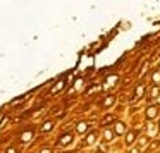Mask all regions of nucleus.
I'll use <instances>...</instances> for the list:
<instances>
[{"label":"nucleus","mask_w":160,"mask_h":153,"mask_svg":"<svg viewBox=\"0 0 160 153\" xmlns=\"http://www.w3.org/2000/svg\"><path fill=\"white\" fill-rule=\"evenodd\" d=\"M71 141H72V134L69 132V134H64L62 139H59V145L64 146V145H67V143H71Z\"/></svg>","instance_id":"2"},{"label":"nucleus","mask_w":160,"mask_h":153,"mask_svg":"<svg viewBox=\"0 0 160 153\" xmlns=\"http://www.w3.org/2000/svg\"><path fill=\"white\" fill-rule=\"evenodd\" d=\"M40 153H50V150H43V151H40Z\"/></svg>","instance_id":"17"},{"label":"nucleus","mask_w":160,"mask_h":153,"mask_svg":"<svg viewBox=\"0 0 160 153\" xmlns=\"http://www.w3.org/2000/svg\"><path fill=\"white\" fill-rule=\"evenodd\" d=\"M31 136H33V132H31V131L24 132V134L21 136V141H29V139H31Z\"/></svg>","instance_id":"10"},{"label":"nucleus","mask_w":160,"mask_h":153,"mask_svg":"<svg viewBox=\"0 0 160 153\" xmlns=\"http://www.w3.org/2000/svg\"><path fill=\"white\" fill-rule=\"evenodd\" d=\"M114 101H115V96H114V95H108V96L103 100V103H102V105H103V107L107 108V107H110V105L114 103Z\"/></svg>","instance_id":"5"},{"label":"nucleus","mask_w":160,"mask_h":153,"mask_svg":"<svg viewBox=\"0 0 160 153\" xmlns=\"http://www.w3.org/2000/svg\"><path fill=\"white\" fill-rule=\"evenodd\" d=\"M62 86H64V81H60V83H59V84H57V86H55V88H53V90H52V91H53V93H55V91H59V90H60V88H62Z\"/></svg>","instance_id":"13"},{"label":"nucleus","mask_w":160,"mask_h":153,"mask_svg":"<svg viewBox=\"0 0 160 153\" xmlns=\"http://www.w3.org/2000/svg\"><path fill=\"white\" fill-rule=\"evenodd\" d=\"M9 153H16V150H14V148H11V150H9Z\"/></svg>","instance_id":"16"},{"label":"nucleus","mask_w":160,"mask_h":153,"mask_svg":"<svg viewBox=\"0 0 160 153\" xmlns=\"http://www.w3.org/2000/svg\"><path fill=\"white\" fill-rule=\"evenodd\" d=\"M114 134H115V132H112V131H105V134H103L105 138L103 139H105V141H110V139H114Z\"/></svg>","instance_id":"9"},{"label":"nucleus","mask_w":160,"mask_h":153,"mask_svg":"<svg viewBox=\"0 0 160 153\" xmlns=\"http://www.w3.org/2000/svg\"><path fill=\"white\" fill-rule=\"evenodd\" d=\"M143 93H145V88H143V86H138V88H136V98H141Z\"/></svg>","instance_id":"11"},{"label":"nucleus","mask_w":160,"mask_h":153,"mask_svg":"<svg viewBox=\"0 0 160 153\" xmlns=\"http://www.w3.org/2000/svg\"><path fill=\"white\" fill-rule=\"evenodd\" d=\"M136 134H138L136 131H131V132H128V136H126V145H131V143L134 141Z\"/></svg>","instance_id":"6"},{"label":"nucleus","mask_w":160,"mask_h":153,"mask_svg":"<svg viewBox=\"0 0 160 153\" xmlns=\"http://www.w3.org/2000/svg\"><path fill=\"white\" fill-rule=\"evenodd\" d=\"M50 129H52V121H47L45 124H43L42 131H50Z\"/></svg>","instance_id":"12"},{"label":"nucleus","mask_w":160,"mask_h":153,"mask_svg":"<svg viewBox=\"0 0 160 153\" xmlns=\"http://www.w3.org/2000/svg\"><path fill=\"white\" fill-rule=\"evenodd\" d=\"M124 131H126L124 122H115V134H124Z\"/></svg>","instance_id":"3"},{"label":"nucleus","mask_w":160,"mask_h":153,"mask_svg":"<svg viewBox=\"0 0 160 153\" xmlns=\"http://www.w3.org/2000/svg\"><path fill=\"white\" fill-rule=\"evenodd\" d=\"M155 95H158V88H153L152 93H150V96H155Z\"/></svg>","instance_id":"15"},{"label":"nucleus","mask_w":160,"mask_h":153,"mask_svg":"<svg viewBox=\"0 0 160 153\" xmlns=\"http://www.w3.org/2000/svg\"><path fill=\"white\" fill-rule=\"evenodd\" d=\"M88 129V122H79V124H78V131L79 132H84Z\"/></svg>","instance_id":"8"},{"label":"nucleus","mask_w":160,"mask_h":153,"mask_svg":"<svg viewBox=\"0 0 160 153\" xmlns=\"http://www.w3.org/2000/svg\"><path fill=\"white\" fill-rule=\"evenodd\" d=\"M157 115H158V107L152 105V107L146 108V117L148 119H153V117H157Z\"/></svg>","instance_id":"1"},{"label":"nucleus","mask_w":160,"mask_h":153,"mask_svg":"<svg viewBox=\"0 0 160 153\" xmlns=\"http://www.w3.org/2000/svg\"><path fill=\"white\" fill-rule=\"evenodd\" d=\"M97 141V132H90V134H88V138L84 139V145H91V143H95Z\"/></svg>","instance_id":"4"},{"label":"nucleus","mask_w":160,"mask_h":153,"mask_svg":"<svg viewBox=\"0 0 160 153\" xmlns=\"http://www.w3.org/2000/svg\"><path fill=\"white\" fill-rule=\"evenodd\" d=\"M112 81H117V76H110V77L107 79V83H108V84H114Z\"/></svg>","instance_id":"14"},{"label":"nucleus","mask_w":160,"mask_h":153,"mask_svg":"<svg viewBox=\"0 0 160 153\" xmlns=\"http://www.w3.org/2000/svg\"><path fill=\"white\" fill-rule=\"evenodd\" d=\"M152 79L155 84H160V71H155V72L152 74Z\"/></svg>","instance_id":"7"}]
</instances>
